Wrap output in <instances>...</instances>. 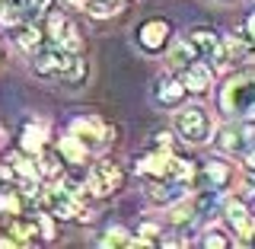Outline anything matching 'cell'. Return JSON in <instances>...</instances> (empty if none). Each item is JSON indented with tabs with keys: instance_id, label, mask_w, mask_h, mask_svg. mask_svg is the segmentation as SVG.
Masks as SVG:
<instances>
[{
	"instance_id": "cell-1",
	"label": "cell",
	"mask_w": 255,
	"mask_h": 249,
	"mask_svg": "<svg viewBox=\"0 0 255 249\" xmlns=\"http://www.w3.org/2000/svg\"><path fill=\"white\" fill-rule=\"evenodd\" d=\"M220 109L233 118H246L252 112V77L239 74L227 80V86L220 90Z\"/></svg>"
},
{
	"instance_id": "cell-2",
	"label": "cell",
	"mask_w": 255,
	"mask_h": 249,
	"mask_svg": "<svg viewBox=\"0 0 255 249\" xmlns=\"http://www.w3.org/2000/svg\"><path fill=\"white\" fill-rule=\"evenodd\" d=\"M175 131L188 144H204L211 138V118H207V112L201 106H185L175 115Z\"/></svg>"
},
{
	"instance_id": "cell-3",
	"label": "cell",
	"mask_w": 255,
	"mask_h": 249,
	"mask_svg": "<svg viewBox=\"0 0 255 249\" xmlns=\"http://www.w3.org/2000/svg\"><path fill=\"white\" fill-rule=\"evenodd\" d=\"M38 202H42V208L51 214V218H58V221L77 218L80 208H83V205H80V198L70 195L67 189H48V192H42V198H38Z\"/></svg>"
},
{
	"instance_id": "cell-4",
	"label": "cell",
	"mask_w": 255,
	"mask_h": 249,
	"mask_svg": "<svg viewBox=\"0 0 255 249\" xmlns=\"http://www.w3.org/2000/svg\"><path fill=\"white\" fill-rule=\"evenodd\" d=\"M118 186H122V170H118L112 160H99V163H93L90 179H86V189H90L93 195H112Z\"/></svg>"
},
{
	"instance_id": "cell-5",
	"label": "cell",
	"mask_w": 255,
	"mask_h": 249,
	"mask_svg": "<svg viewBox=\"0 0 255 249\" xmlns=\"http://www.w3.org/2000/svg\"><path fill=\"white\" fill-rule=\"evenodd\" d=\"M74 54L77 51H70V48H61V45H48V48H38V54H35V70L38 74H54V77H61L64 70H67V64L74 61Z\"/></svg>"
},
{
	"instance_id": "cell-6",
	"label": "cell",
	"mask_w": 255,
	"mask_h": 249,
	"mask_svg": "<svg viewBox=\"0 0 255 249\" xmlns=\"http://www.w3.org/2000/svg\"><path fill=\"white\" fill-rule=\"evenodd\" d=\"M217 147L223 154H233V157H249L252 150V128L249 125H236V128H223Z\"/></svg>"
},
{
	"instance_id": "cell-7",
	"label": "cell",
	"mask_w": 255,
	"mask_h": 249,
	"mask_svg": "<svg viewBox=\"0 0 255 249\" xmlns=\"http://www.w3.org/2000/svg\"><path fill=\"white\" fill-rule=\"evenodd\" d=\"M48 38L61 48H70V51L80 45L77 26L70 22V16H64V13H48Z\"/></svg>"
},
{
	"instance_id": "cell-8",
	"label": "cell",
	"mask_w": 255,
	"mask_h": 249,
	"mask_svg": "<svg viewBox=\"0 0 255 249\" xmlns=\"http://www.w3.org/2000/svg\"><path fill=\"white\" fill-rule=\"evenodd\" d=\"M188 182H179V179H169V176H153L147 182V195L153 198L156 205H172L175 198H182Z\"/></svg>"
},
{
	"instance_id": "cell-9",
	"label": "cell",
	"mask_w": 255,
	"mask_h": 249,
	"mask_svg": "<svg viewBox=\"0 0 255 249\" xmlns=\"http://www.w3.org/2000/svg\"><path fill=\"white\" fill-rule=\"evenodd\" d=\"M211 83H214V70H211V64L204 58H195L188 67H182V86H185V90L204 93Z\"/></svg>"
},
{
	"instance_id": "cell-10",
	"label": "cell",
	"mask_w": 255,
	"mask_h": 249,
	"mask_svg": "<svg viewBox=\"0 0 255 249\" xmlns=\"http://www.w3.org/2000/svg\"><path fill=\"white\" fill-rule=\"evenodd\" d=\"M185 42L191 45V51L198 54V58H217L220 54V38H217V32L214 29H207V26H195L188 32V38Z\"/></svg>"
},
{
	"instance_id": "cell-11",
	"label": "cell",
	"mask_w": 255,
	"mask_h": 249,
	"mask_svg": "<svg viewBox=\"0 0 255 249\" xmlns=\"http://www.w3.org/2000/svg\"><path fill=\"white\" fill-rule=\"evenodd\" d=\"M70 131H74V138L83 144L86 150H93V147H99L102 141L109 138V131H106V125L99 122V118H77L74 125H70Z\"/></svg>"
},
{
	"instance_id": "cell-12",
	"label": "cell",
	"mask_w": 255,
	"mask_h": 249,
	"mask_svg": "<svg viewBox=\"0 0 255 249\" xmlns=\"http://www.w3.org/2000/svg\"><path fill=\"white\" fill-rule=\"evenodd\" d=\"M169 38V22L166 19H147L143 26L137 29V42L147 48V51H159Z\"/></svg>"
},
{
	"instance_id": "cell-13",
	"label": "cell",
	"mask_w": 255,
	"mask_h": 249,
	"mask_svg": "<svg viewBox=\"0 0 255 249\" xmlns=\"http://www.w3.org/2000/svg\"><path fill=\"white\" fill-rule=\"evenodd\" d=\"M185 86H182V80H175V77H159V83H156V99L163 102V106H179L182 99H185Z\"/></svg>"
},
{
	"instance_id": "cell-14",
	"label": "cell",
	"mask_w": 255,
	"mask_h": 249,
	"mask_svg": "<svg viewBox=\"0 0 255 249\" xmlns=\"http://www.w3.org/2000/svg\"><path fill=\"white\" fill-rule=\"evenodd\" d=\"M227 221L236 227V234L243 237V243L252 237V218H249V208H246V205L230 202V205H227Z\"/></svg>"
},
{
	"instance_id": "cell-15",
	"label": "cell",
	"mask_w": 255,
	"mask_h": 249,
	"mask_svg": "<svg viewBox=\"0 0 255 249\" xmlns=\"http://www.w3.org/2000/svg\"><path fill=\"white\" fill-rule=\"evenodd\" d=\"M13 42L19 45L22 51H38V45H42V29L32 26V22H16Z\"/></svg>"
},
{
	"instance_id": "cell-16",
	"label": "cell",
	"mask_w": 255,
	"mask_h": 249,
	"mask_svg": "<svg viewBox=\"0 0 255 249\" xmlns=\"http://www.w3.org/2000/svg\"><path fill=\"white\" fill-rule=\"evenodd\" d=\"M227 54H223L220 58V67H230V64H246L249 61V42H246V38H227Z\"/></svg>"
},
{
	"instance_id": "cell-17",
	"label": "cell",
	"mask_w": 255,
	"mask_h": 249,
	"mask_svg": "<svg viewBox=\"0 0 255 249\" xmlns=\"http://www.w3.org/2000/svg\"><path fill=\"white\" fill-rule=\"evenodd\" d=\"M10 234H13L16 243H29V240L38 234V224H35V218H13L10 221Z\"/></svg>"
},
{
	"instance_id": "cell-18",
	"label": "cell",
	"mask_w": 255,
	"mask_h": 249,
	"mask_svg": "<svg viewBox=\"0 0 255 249\" xmlns=\"http://www.w3.org/2000/svg\"><path fill=\"white\" fill-rule=\"evenodd\" d=\"M61 80L67 86H80V83H83V80H86V58H83V54H74V61L67 64V70L61 74Z\"/></svg>"
},
{
	"instance_id": "cell-19",
	"label": "cell",
	"mask_w": 255,
	"mask_h": 249,
	"mask_svg": "<svg viewBox=\"0 0 255 249\" xmlns=\"http://www.w3.org/2000/svg\"><path fill=\"white\" fill-rule=\"evenodd\" d=\"M45 138H48V131L42 125H29L26 131H22V150H26V154H38L42 144H45Z\"/></svg>"
},
{
	"instance_id": "cell-20",
	"label": "cell",
	"mask_w": 255,
	"mask_h": 249,
	"mask_svg": "<svg viewBox=\"0 0 255 249\" xmlns=\"http://www.w3.org/2000/svg\"><path fill=\"white\" fill-rule=\"evenodd\" d=\"M198 54L191 51V45L188 42H175V48L169 51V64H172V70H182V67H188L191 61H195Z\"/></svg>"
},
{
	"instance_id": "cell-21",
	"label": "cell",
	"mask_w": 255,
	"mask_h": 249,
	"mask_svg": "<svg viewBox=\"0 0 255 249\" xmlns=\"http://www.w3.org/2000/svg\"><path fill=\"white\" fill-rule=\"evenodd\" d=\"M204 179H207V186H214V189H217V186H223V182H227V166H223L220 163V160H207V163H204Z\"/></svg>"
},
{
	"instance_id": "cell-22",
	"label": "cell",
	"mask_w": 255,
	"mask_h": 249,
	"mask_svg": "<svg viewBox=\"0 0 255 249\" xmlns=\"http://www.w3.org/2000/svg\"><path fill=\"white\" fill-rule=\"evenodd\" d=\"M61 154H64V160H67V163H83L86 147L74 138V134H70V138H64V141H61Z\"/></svg>"
},
{
	"instance_id": "cell-23",
	"label": "cell",
	"mask_w": 255,
	"mask_h": 249,
	"mask_svg": "<svg viewBox=\"0 0 255 249\" xmlns=\"http://www.w3.org/2000/svg\"><path fill=\"white\" fill-rule=\"evenodd\" d=\"M118 6H122V0H86L83 10L93 16H112V13H118Z\"/></svg>"
},
{
	"instance_id": "cell-24",
	"label": "cell",
	"mask_w": 255,
	"mask_h": 249,
	"mask_svg": "<svg viewBox=\"0 0 255 249\" xmlns=\"http://www.w3.org/2000/svg\"><path fill=\"white\" fill-rule=\"evenodd\" d=\"M58 170H61L58 157L42 154V150H38V157H35V176H58Z\"/></svg>"
},
{
	"instance_id": "cell-25",
	"label": "cell",
	"mask_w": 255,
	"mask_h": 249,
	"mask_svg": "<svg viewBox=\"0 0 255 249\" xmlns=\"http://www.w3.org/2000/svg\"><path fill=\"white\" fill-rule=\"evenodd\" d=\"M102 246H137V240H131L125 230H109V237L102 240Z\"/></svg>"
},
{
	"instance_id": "cell-26",
	"label": "cell",
	"mask_w": 255,
	"mask_h": 249,
	"mask_svg": "<svg viewBox=\"0 0 255 249\" xmlns=\"http://www.w3.org/2000/svg\"><path fill=\"white\" fill-rule=\"evenodd\" d=\"M51 3H54V0H29V19H32V16L48 13V10H51Z\"/></svg>"
},
{
	"instance_id": "cell-27",
	"label": "cell",
	"mask_w": 255,
	"mask_h": 249,
	"mask_svg": "<svg viewBox=\"0 0 255 249\" xmlns=\"http://www.w3.org/2000/svg\"><path fill=\"white\" fill-rule=\"evenodd\" d=\"M35 224H38V237H42V240H54V224L48 221L45 214H42V218H35Z\"/></svg>"
},
{
	"instance_id": "cell-28",
	"label": "cell",
	"mask_w": 255,
	"mask_h": 249,
	"mask_svg": "<svg viewBox=\"0 0 255 249\" xmlns=\"http://www.w3.org/2000/svg\"><path fill=\"white\" fill-rule=\"evenodd\" d=\"M10 182H13V170H10V166H0V192L10 186Z\"/></svg>"
},
{
	"instance_id": "cell-29",
	"label": "cell",
	"mask_w": 255,
	"mask_h": 249,
	"mask_svg": "<svg viewBox=\"0 0 255 249\" xmlns=\"http://www.w3.org/2000/svg\"><path fill=\"white\" fill-rule=\"evenodd\" d=\"M201 243H204V246H214V249H217V246H227V240H223V237H214V234H211V237H204Z\"/></svg>"
},
{
	"instance_id": "cell-30",
	"label": "cell",
	"mask_w": 255,
	"mask_h": 249,
	"mask_svg": "<svg viewBox=\"0 0 255 249\" xmlns=\"http://www.w3.org/2000/svg\"><path fill=\"white\" fill-rule=\"evenodd\" d=\"M70 3H74V6H86V0H70Z\"/></svg>"
}]
</instances>
